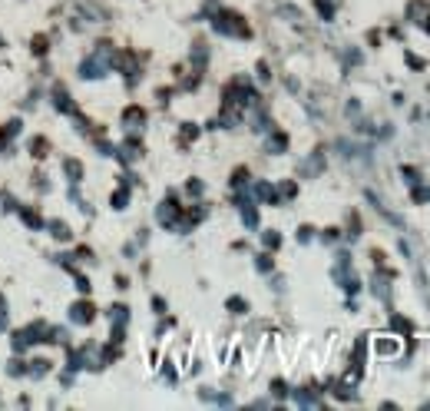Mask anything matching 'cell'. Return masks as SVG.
I'll list each match as a JSON object with an SVG mask.
<instances>
[{
    "label": "cell",
    "instance_id": "7a4b0ae2",
    "mask_svg": "<svg viewBox=\"0 0 430 411\" xmlns=\"http://www.w3.org/2000/svg\"><path fill=\"white\" fill-rule=\"evenodd\" d=\"M229 305H232V312H245V302L242 299H232Z\"/></svg>",
    "mask_w": 430,
    "mask_h": 411
},
{
    "label": "cell",
    "instance_id": "6da1fadb",
    "mask_svg": "<svg viewBox=\"0 0 430 411\" xmlns=\"http://www.w3.org/2000/svg\"><path fill=\"white\" fill-rule=\"evenodd\" d=\"M89 319H93L89 305H73V322H89Z\"/></svg>",
    "mask_w": 430,
    "mask_h": 411
}]
</instances>
